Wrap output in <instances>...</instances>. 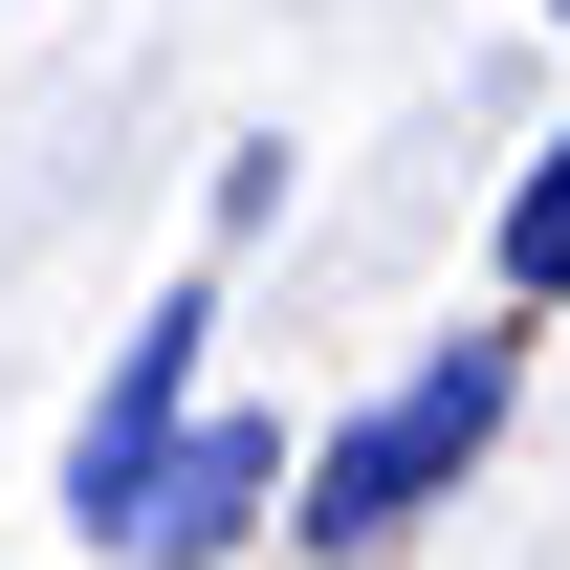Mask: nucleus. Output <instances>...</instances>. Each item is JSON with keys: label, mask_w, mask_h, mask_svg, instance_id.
I'll use <instances>...</instances> for the list:
<instances>
[{"label": "nucleus", "mask_w": 570, "mask_h": 570, "mask_svg": "<svg viewBox=\"0 0 570 570\" xmlns=\"http://www.w3.org/2000/svg\"><path fill=\"white\" fill-rule=\"evenodd\" d=\"M504 395H527V307H504V330H461V352H417L395 395H373V417H330L307 461H285V527H307L330 570H373V549H417L439 504L483 483V439H504Z\"/></svg>", "instance_id": "nucleus-1"}, {"label": "nucleus", "mask_w": 570, "mask_h": 570, "mask_svg": "<svg viewBox=\"0 0 570 570\" xmlns=\"http://www.w3.org/2000/svg\"><path fill=\"white\" fill-rule=\"evenodd\" d=\"M264 504H285V417H176V439L132 461V504L88 527V549H132V570H219L242 527H264Z\"/></svg>", "instance_id": "nucleus-2"}, {"label": "nucleus", "mask_w": 570, "mask_h": 570, "mask_svg": "<svg viewBox=\"0 0 570 570\" xmlns=\"http://www.w3.org/2000/svg\"><path fill=\"white\" fill-rule=\"evenodd\" d=\"M198 352H219V285H176L132 352H110V395L67 417V527H110V504H132V461H154L176 417H198Z\"/></svg>", "instance_id": "nucleus-3"}, {"label": "nucleus", "mask_w": 570, "mask_h": 570, "mask_svg": "<svg viewBox=\"0 0 570 570\" xmlns=\"http://www.w3.org/2000/svg\"><path fill=\"white\" fill-rule=\"evenodd\" d=\"M483 264H504V307H570V132L527 154V198H504V242H483Z\"/></svg>", "instance_id": "nucleus-4"}, {"label": "nucleus", "mask_w": 570, "mask_h": 570, "mask_svg": "<svg viewBox=\"0 0 570 570\" xmlns=\"http://www.w3.org/2000/svg\"><path fill=\"white\" fill-rule=\"evenodd\" d=\"M549 22H570V0H549Z\"/></svg>", "instance_id": "nucleus-5"}]
</instances>
